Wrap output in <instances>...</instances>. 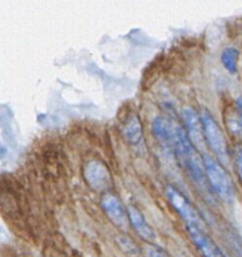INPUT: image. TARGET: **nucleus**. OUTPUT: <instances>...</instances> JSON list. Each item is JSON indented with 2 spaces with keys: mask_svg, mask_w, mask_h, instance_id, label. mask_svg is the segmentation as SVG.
I'll return each instance as SVG.
<instances>
[{
  "mask_svg": "<svg viewBox=\"0 0 242 257\" xmlns=\"http://www.w3.org/2000/svg\"><path fill=\"white\" fill-rule=\"evenodd\" d=\"M178 257H186V256H178Z\"/></svg>",
  "mask_w": 242,
  "mask_h": 257,
  "instance_id": "17",
  "label": "nucleus"
},
{
  "mask_svg": "<svg viewBox=\"0 0 242 257\" xmlns=\"http://www.w3.org/2000/svg\"><path fill=\"white\" fill-rule=\"evenodd\" d=\"M127 210L131 225L133 226V228H135L136 232L138 233V236H140L141 238H143L145 241L153 242V241L156 240V233L155 231H153V228L151 227L150 223L147 222L145 216H143L137 208L133 207V206H130Z\"/></svg>",
  "mask_w": 242,
  "mask_h": 257,
  "instance_id": "10",
  "label": "nucleus"
},
{
  "mask_svg": "<svg viewBox=\"0 0 242 257\" xmlns=\"http://www.w3.org/2000/svg\"><path fill=\"white\" fill-rule=\"evenodd\" d=\"M103 211L109 218L110 222L114 226H117L120 230H126L130 222V217H128V210H126L125 205L122 201L113 193H104L100 201Z\"/></svg>",
  "mask_w": 242,
  "mask_h": 257,
  "instance_id": "8",
  "label": "nucleus"
},
{
  "mask_svg": "<svg viewBox=\"0 0 242 257\" xmlns=\"http://www.w3.org/2000/svg\"><path fill=\"white\" fill-rule=\"evenodd\" d=\"M148 257H168L165 252H162L161 250H157V248H151L148 251Z\"/></svg>",
  "mask_w": 242,
  "mask_h": 257,
  "instance_id": "16",
  "label": "nucleus"
},
{
  "mask_svg": "<svg viewBox=\"0 0 242 257\" xmlns=\"http://www.w3.org/2000/svg\"><path fill=\"white\" fill-rule=\"evenodd\" d=\"M83 176L92 190L97 192L108 193L112 187V177L108 168L100 161H88L83 167Z\"/></svg>",
  "mask_w": 242,
  "mask_h": 257,
  "instance_id": "5",
  "label": "nucleus"
},
{
  "mask_svg": "<svg viewBox=\"0 0 242 257\" xmlns=\"http://www.w3.org/2000/svg\"><path fill=\"white\" fill-rule=\"evenodd\" d=\"M123 136L126 140L133 146H138L142 143L143 141V130H142V123H141L140 117L137 113H132L126 118L123 122L122 127Z\"/></svg>",
  "mask_w": 242,
  "mask_h": 257,
  "instance_id": "11",
  "label": "nucleus"
},
{
  "mask_svg": "<svg viewBox=\"0 0 242 257\" xmlns=\"http://www.w3.org/2000/svg\"><path fill=\"white\" fill-rule=\"evenodd\" d=\"M235 120L237 132L241 133L242 136V95H240L235 102Z\"/></svg>",
  "mask_w": 242,
  "mask_h": 257,
  "instance_id": "15",
  "label": "nucleus"
},
{
  "mask_svg": "<svg viewBox=\"0 0 242 257\" xmlns=\"http://www.w3.org/2000/svg\"><path fill=\"white\" fill-rule=\"evenodd\" d=\"M201 119L203 123V132L207 146L221 163H227L230 161V152L223 131L207 109L202 110Z\"/></svg>",
  "mask_w": 242,
  "mask_h": 257,
  "instance_id": "3",
  "label": "nucleus"
},
{
  "mask_svg": "<svg viewBox=\"0 0 242 257\" xmlns=\"http://www.w3.org/2000/svg\"><path fill=\"white\" fill-rule=\"evenodd\" d=\"M238 50L235 48H225L221 53V63L225 67V69L228 73L233 74V73L237 72V63H238Z\"/></svg>",
  "mask_w": 242,
  "mask_h": 257,
  "instance_id": "12",
  "label": "nucleus"
},
{
  "mask_svg": "<svg viewBox=\"0 0 242 257\" xmlns=\"http://www.w3.org/2000/svg\"><path fill=\"white\" fill-rule=\"evenodd\" d=\"M182 119L185 123L186 133L190 138L191 143L195 146V148L202 155L206 153V138L205 132H203V123L201 119V115L196 112L193 108H185L182 110Z\"/></svg>",
  "mask_w": 242,
  "mask_h": 257,
  "instance_id": "6",
  "label": "nucleus"
},
{
  "mask_svg": "<svg viewBox=\"0 0 242 257\" xmlns=\"http://www.w3.org/2000/svg\"><path fill=\"white\" fill-rule=\"evenodd\" d=\"M115 241H117V245L119 246L122 252L126 253L127 256L137 257L140 255V250H138L137 245L130 237H127V236H117Z\"/></svg>",
  "mask_w": 242,
  "mask_h": 257,
  "instance_id": "13",
  "label": "nucleus"
},
{
  "mask_svg": "<svg viewBox=\"0 0 242 257\" xmlns=\"http://www.w3.org/2000/svg\"><path fill=\"white\" fill-rule=\"evenodd\" d=\"M233 163H235L236 172L242 183V145H236L233 150Z\"/></svg>",
  "mask_w": 242,
  "mask_h": 257,
  "instance_id": "14",
  "label": "nucleus"
},
{
  "mask_svg": "<svg viewBox=\"0 0 242 257\" xmlns=\"http://www.w3.org/2000/svg\"><path fill=\"white\" fill-rule=\"evenodd\" d=\"M175 153L178 162L182 165L183 170L187 172L191 180L197 185L198 188H210L206 178L205 166H203L202 156L197 152L195 146L191 143L187 133L182 127L176 125V141Z\"/></svg>",
  "mask_w": 242,
  "mask_h": 257,
  "instance_id": "1",
  "label": "nucleus"
},
{
  "mask_svg": "<svg viewBox=\"0 0 242 257\" xmlns=\"http://www.w3.org/2000/svg\"><path fill=\"white\" fill-rule=\"evenodd\" d=\"M188 236L202 257H226L215 241L207 235L203 227L196 225H185Z\"/></svg>",
  "mask_w": 242,
  "mask_h": 257,
  "instance_id": "7",
  "label": "nucleus"
},
{
  "mask_svg": "<svg viewBox=\"0 0 242 257\" xmlns=\"http://www.w3.org/2000/svg\"><path fill=\"white\" fill-rule=\"evenodd\" d=\"M166 197H167L168 202L172 206L173 210H176V212L185 221V225H196L203 227V220L198 211L180 191L176 190L172 186H167L166 187Z\"/></svg>",
  "mask_w": 242,
  "mask_h": 257,
  "instance_id": "4",
  "label": "nucleus"
},
{
  "mask_svg": "<svg viewBox=\"0 0 242 257\" xmlns=\"http://www.w3.org/2000/svg\"><path fill=\"white\" fill-rule=\"evenodd\" d=\"M152 132L166 151L175 152L176 125L171 124L166 118L157 117L152 122Z\"/></svg>",
  "mask_w": 242,
  "mask_h": 257,
  "instance_id": "9",
  "label": "nucleus"
},
{
  "mask_svg": "<svg viewBox=\"0 0 242 257\" xmlns=\"http://www.w3.org/2000/svg\"><path fill=\"white\" fill-rule=\"evenodd\" d=\"M202 160L210 190L223 202H232L235 198V186L222 163L207 153L202 155Z\"/></svg>",
  "mask_w": 242,
  "mask_h": 257,
  "instance_id": "2",
  "label": "nucleus"
}]
</instances>
